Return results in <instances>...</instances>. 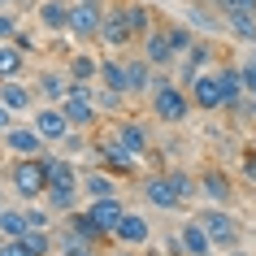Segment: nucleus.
<instances>
[{
  "label": "nucleus",
  "instance_id": "obj_30",
  "mask_svg": "<svg viewBox=\"0 0 256 256\" xmlns=\"http://www.w3.org/2000/svg\"><path fill=\"white\" fill-rule=\"evenodd\" d=\"M126 100H130L126 92H113V87H100V82H96V104H100L104 118H122V113H126Z\"/></svg>",
  "mask_w": 256,
  "mask_h": 256
},
{
  "label": "nucleus",
  "instance_id": "obj_15",
  "mask_svg": "<svg viewBox=\"0 0 256 256\" xmlns=\"http://www.w3.org/2000/svg\"><path fill=\"white\" fill-rule=\"evenodd\" d=\"M82 208H87V217H92L96 226L104 230L108 239H113V230H118V222L126 217V200H122V196H104V200H87Z\"/></svg>",
  "mask_w": 256,
  "mask_h": 256
},
{
  "label": "nucleus",
  "instance_id": "obj_39",
  "mask_svg": "<svg viewBox=\"0 0 256 256\" xmlns=\"http://www.w3.org/2000/svg\"><path fill=\"white\" fill-rule=\"evenodd\" d=\"M222 9H243V14H256V0H222Z\"/></svg>",
  "mask_w": 256,
  "mask_h": 256
},
{
  "label": "nucleus",
  "instance_id": "obj_46",
  "mask_svg": "<svg viewBox=\"0 0 256 256\" xmlns=\"http://www.w3.org/2000/svg\"><path fill=\"white\" fill-rule=\"evenodd\" d=\"M0 161H4V139H0Z\"/></svg>",
  "mask_w": 256,
  "mask_h": 256
},
{
  "label": "nucleus",
  "instance_id": "obj_25",
  "mask_svg": "<svg viewBox=\"0 0 256 256\" xmlns=\"http://www.w3.org/2000/svg\"><path fill=\"white\" fill-rule=\"evenodd\" d=\"M222 18H226V35H234V40L248 44V48L256 44V14H243V9H222Z\"/></svg>",
  "mask_w": 256,
  "mask_h": 256
},
{
  "label": "nucleus",
  "instance_id": "obj_38",
  "mask_svg": "<svg viewBox=\"0 0 256 256\" xmlns=\"http://www.w3.org/2000/svg\"><path fill=\"white\" fill-rule=\"evenodd\" d=\"M239 174H243V178H248V182L256 187V144H252L248 152H243V165H239Z\"/></svg>",
  "mask_w": 256,
  "mask_h": 256
},
{
  "label": "nucleus",
  "instance_id": "obj_48",
  "mask_svg": "<svg viewBox=\"0 0 256 256\" xmlns=\"http://www.w3.org/2000/svg\"><path fill=\"white\" fill-rule=\"evenodd\" d=\"M0 208H4V191H0Z\"/></svg>",
  "mask_w": 256,
  "mask_h": 256
},
{
  "label": "nucleus",
  "instance_id": "obj_49",
  "mask_svg": "<svg viewBox=\"0 0 256 256\" xmlns=\"http://www.w3.org/2000/svg\"><path fill=\"white\" fill-rule=\"evenodd\" d=\"M87 4H104V0H87Z\"/></svg>",
  "mask_w": 256,
  "mask_h": 256
},
{
  "label": "nucleus",
  "instance_id": "obj_13",
  "mask_svg": "<svg viewBox=\"0 0 256 256\" xmlns=\"http://www.w3.org/2000/svg\"><path fill=\"white\" fill-rule=\"evenodd\" d=\"M200 196H204L208 204L230 208V204H234V182H230V174H226V170H217V165L200 170Z\"/></svg>",
  "mask_w": 256,
  "mask_h": 256
},
{
  "label": "nucleus",
  "instance_id": "obj_12",
  "mask_svg": "<svg viewBox=\"0 0 256 256\" xmlns=\"http://www.w3.org/2000/svg\"><path fill=\"white\" fill-rule=\"evenodd\" d=\"M35 92H40L44 104H61V100L74 92V78H70V70H66V66L40 70V74H35Z\"/></svg>",
  "mask_w": 256,
  "mask_h": 256
},
{
  "label": "nucleus",
  "instance_id": "obj_51",
  "mask_svg": "<svg viewBox=\"0 0 256 256\" xmlns=\"http://www.w3.org/2000/svg\"><path fill=\"white\" fill-rule=\"evenodd\" d=\"M0 243H4V234H0Z\"/></svg>",
  "mask_w": 256,
  "mask_h": 256
},
{
  "label": "nucleus",
  "instance_id": "obj_9",
  "mask_svg": "<svg viewBox=\"0 0 256 256\" xmlns=\"http://www.w3.org/2000/svg\"><path fill=\"white\" fill-rule=\"evenodd\" d=\"M156 74H161V70L152 66L144 52H126V96H130V100H135V96H148L152 82H156Z\"/></svg>",
  "mask_w": 256,
  "mask_h": 256
},
{
  "label": "nucleus",
  "instance_id": "obj_3",
  "mask_svg": "<svg viewBox=\"0 0 256 256\" xmlns=\"http://www.w3.org/2000/svg\"><path fill=\"white\" fill-rule=\"evenodd\" d=\"M196 217H200V226L208 230V239L217 243V252H230V248H239V243H243V226L226 213V208H222V204L196 208Z\"/></svg>",
  "mask_w": 256,
  "mask_h": 256
},
{
  "label": "nucleus",
  "instance_id": "obj_28",
  "mask_svg": "<svg viewBox=\"0 0 256 256\" xmlns=\"http://www.w3.org/2000/svg\"><path fill=\"white\" fill-rule=\"evenodd\" d=\"M48 187H78V170H74V156L48 152Z\"/></svg>",
  "mask_w": 256,
  "mask_h": 256
},
{
  "label": "nucleus",
  "instance_id": "obj_34",
  "mask_svg": "<svg viewBox=\"0 0 256 256\" xmlns=\"http://www.w3.org/2000/svg\"><path fill=\"white\" fill-rule=\"evenodd\" d=\"M165 35H170V44H174V52H178V56H182L191 44H196V30H191L187 22H165Z\"/></svg>",
  "mask_w": 256,
  "mask_h": 256
},
{
  "label": "nucleus",
  "instance_id": "obj_37",
  "mask_svg": "<svg viewBox=\"0 0 256 256\" xmlns=\"http://www.w3.org/2000/svg\"><path fill=\"white\" fill-rule=\"evenodd\" d=\"M0 256H35V252L26 248V239H4L0 243Z\"/></svg>",
  "mask_w": 256,
  "mask_h": 256
},
{
  "label": "nucleus",
  "instance_id": "obj_50",
  "mask_svg": "<svg viewBox=\"0 0 256 256\" xmlns=\"http://www.w3.org/2000/svg\"><path fill=\"white\" fill-rule=\"evenodd\" d=\"M144 256H156V252H144Z\"/></svg>",
  "mask_w": 256,
  "mask_h": 256
},
{
  "label": "nucleus",
  "instance_id": "obj_32",
  "mask_svg": "<svg viewBox=\"0 0 256 256\" xmlns=\"http://www.w3.org/2000/svg\"><path fill=\"white\" fill-rule=\"evenodd\" d=\"M22 239H26V248H30L35 256H52V252H56V234H52V230H35V226H30Z\"/></svg>",
  "mask_w": 256,
  "mask_h": 256
},
{
  "label": "nucleus",
  "instance_id": "obj_22",
  "mask_svg": "<svg viewBox=\"0 0 256 256\" xmlns=\"http://www.w3.org/2000/svg\"><path fill=\"white\" fill-rule=\"evenodd\" d=\"M26 66H30L26 48H18L14 40L0 44V82H4V78H26Z\"/></svg>",
  "mask_w": 256,
  "mask_h": 256
},
{
  "label": "nucleus",
  "instance_id": "obj_11",
  "mask_svg": "<svg viewBox=\"0 0 256 256\" xmlns=\"http://www.w3.org/2000/svg\"><path fill=\"white\" fill-rule=\"evenodd\" d=\"M113 243H122V248H148L152 243V222L144 213H135V208H126V217L113 230Z\"/></svg>",
  "mask_w": 256,
  "mask_h": 256
},
{
  "label": "nucleus",
  "instance_id": "obj_52",
  "mask_svg": "<svg viewBox=\"0 0 256 256\" xmlns=\"http://www.w3.org/2000/svg\"><path fill=\"white\" fill-rule=\"evenodd\" d=\"M187 4H191V0H187Z\"/></svg>",
  "mask_w": 256,
  "mask_h": 256
},
{
  "label": "nucleus",
  "instance_id": "obj_41",
  "mask_svg": "<svg viewBox=\"0 0 256 256\" xmlns=\"http://www.w3.org/2000/svg\"><path fill=\"white\" fill-rule=\"evenodd\" d=\"M66 256H100V248H82V252H66Z\"/></svg>",
  "mask_w": 256,
  "mask_h": 256
},
{
  "label": "nucleus",
  "instance_id": "obj_47",
  "mask_svg": "<svg viewBox=\"0 0 256 256\" xmlns=\"http://www.w3.org/2000/svg\"><path fill=\"white\" fill-rule=\"evenodd\" d=\"M248 56H252V61H256V44H252V52H248Z\"/></svg>",
  "mask_w": 256,
  "mask_h": 256
},
{
  "label": "nucleus",
  "instance_id": "obj_45",
  "mask_svg": "<svg viewBox=\"0 0 256 256\" xmlns=\"http://www.w3.org/2000/svg\"><path fill=\"white\" fill-rule=\"evenodd\" d=\"M9 4H14V0H0V9H9Z\"/></svg>",
  "mask_w": 256,
  "mask_h": 256
},
{
  "label": "nucleus",
  "instance_id": "obj_29",
  "mask_svg": "<svg viewBox=\"0 0 256 256\" xmlns=\"http://www.w3.org/2000/svg\"><path fill=\"white\" fill-rule=\"evenodd\" d=\"M66 70H70V78L78 82V87H92L96 78H100V56H92V52H74L66 61Z\"/></svg>",
  "mask_w": 256,
  "mask_h": 256
},
{
  "label": "nucleus",
  "instance_id": "obj_10",
  "mask_svg": "<svg viewBox=\"0 0 256 256\" xmlns=\"http://www.w3.org/2000/svg\"><path fill=\"white\" fill-rule=\"evenodd\" d=\"M0 139H4V152H9V156H44V152H48V144H44V135L35 126H18L14 122Z\"/></svg>",
  "mask_w": 256,
  "mask_h": 256
},
{
  "label": "nucleus",
  "instance_id": "obj_24",
  "mask_svg": "<svg viewBox=\"0 0 256 256\" xmlns=\"http://www.w3.org/2000/svg\"><path fill=\"white\" fill-rule=\"evenodd\" d=\"M44 204H48L56 217H66V213H74V208H82V204H87V196H82V187H48Z\"/></svg>",
  "mask_w": 256,
  "mask_h": 256
},
{
  "label": "nucleus",
  "instance_id": "obj_6",
  "mask_svg": "<svg viewBox=\"0 0 256 256\" xmlns=\"http://www.w3.org/2000/svg\"><path fill=\"white\" fill-rule=\"evenodd\" d=\"M30 126H35V130L44 135V144H48V148H56V144H61L70 130H74L61 104H40L35 113H30Z\"/></svg>",
  "mask_w": 256,
  "mask_h": 256
},
{
  "label": "nucleus",
  "instance_id": "obj_31",
  "mask_svg": "<svg viewBox=\"0 0 256 256\" xmlns=\"http://www.w3.org/2000/svg\"><path fill=\"white\" fill-rule=\"evenodd\" d=\"M165 174H170V182H174V191H178L182 204H191L200 196V174H187V170H165Z\"/></svg>",
  "mask_w": 256,
  "mask_h": 256
},
{
  "label": "nucleus",
  "instance_id": "obj_18",
  "mask_svg": "<svg viewBox=\"0 0 256 256\" xmlns=\"http://www.w3.org/2000/svg\"><path fill=\"white\" fill-rule=\"evenodd\" d=\"M178 243H182V252H187V256H217V243L208 239V230L200 226V217L178 222Z\"/></svg>",
  "mask_w": 256,
  "mask_h": 256
},
{
  "label": "nucleus",
  "instance_id": "obj_44",
  "mask_svg": "<svg viewBox=\"0 0 256 256\" xmlns=\"http://www.w3.org/2000/svg\"><path fill=\"white\" fill-rule=\"evenodd\" d=\"M118 256H139V252H130V248H126V252H118Z\"/></svg>",
  "mask_w": 256,
  "mask_h": 256
},
{
  "label": "nucleus",
  "instance_id": "obj_33",
  "mask_svg": "<svg viewBox=\"0 0 256 256\" xmlns=\"http://www.w3.org/2000/svg\"><path fill=\"white\" fill-rule=\"evenodd\" d=\"M126 18H130V26H135V35H139V40H144V35H148V30L156 26L152 9H148V4H139V0H135V4H126Z\"/></svg>",
  "mask_w": 256,
  "mask_h": 256
},
{
  "label": "nucleus",
  "instance_id": "obj_36",
  "mask_svg": "<svg viewBox=\"0 0 256 256\" xmlns=\"http://www.w3.org/2000/svg\"><path fill=\"white\" fill-rule=\"evenodd\" d=\"M18 30H22L18 14H14V9H0V44H9V40L18 35Z\"/></svg>",
  "mask_w": 256,
  "mask_h": 256
},
{
  "label": "nucleus",
  "instance_id": "obj_17",
  "mask_svg": "<svg viewBox=\"0 0 256 256\" xmlns=\"http://www.w3.org/2000/svg\"><path fill=\"white\" fill-rule=\"evenodd\" d=\"M35 100H40V92H35V82H22V78H4L0 82V104L14 108V113H35Z\"/></svg>",
  "mask_w": 256,
  "mask_h": 256
},
{
  "label": "nucleus",
  "instance_id": "obj_1",
  "mask_svg": "<svg viewBox=\"0 0 256 256\" xmlns=\"http://www.w3.org/2000/svg\"><path fill=\"white\" fill-rule=\"evenodd\" d=\"M4 182L18 204H40L48 196V156H14V165L4 170Z\"/></svg>",
  "mask_w": 256,
  "mask_h": 256
},
{
  "label": "nucleus",
  "instance_id": "obj_4",
  "mask_svg": "<svg viewBox=\"0 0 256 256\" xmlns=\"http://www.w3.org/2000/svg\"><path fill=\"white\" fill-rule=\"evenodd\" d=\"M135 26H130V18H126V4H104V22H100V44H104L108 52H122L126 44H135Z\"/></svg>",
  "mask_w": 256,
  "mask_h": 256
},
{
  "label": "nucleus",
  "instance_id": "obj_21",
  "mask_svg": "<svg viewBox=\"0 0 256 256\" xmlns=\"http://www.w3.org/2000/svg\"><path fill=\"white\" fill-rule=\"evenodd\" d=\"M217 78H222V92H226V108L230 113H243V100H248L243 70L239 66H217Z\"/></svg>",
  "mask_w": 256,
  "mask_h": 256
},
{
  "label": "nucleus",
  "instance_id": "obj_20",
  "mask_svg": "<svg viewBox=\"0 0 256 256\" xmlns=\"http://www.w3.org/2000/svg\"><path fill=\"white\" fill-rule=\"evenodd\" d=\"M213 61H217V48H213L208 40H196L187 52H182V70H178V82L187 87V82L196 78L200 70H213Z\"/></svg>",
  "mask_w": 256,
  "mask_h": 256
},
{
  "label": "nucleus",
  "instance_id": "obj_19",
  "mask_svg": "<svg viewBox=\"0 0 256 256\" xmlns=\"http://www.w3.org/2000/svg\"><path fill=\"white\" fill-rule=\"evenodd\" d=\"M70 9H74V0H40L35 4V22L48 35H66L70 30Z\"/></svg>",
  "mask_w": 256,
  "mask_h": 256
},
{
  "label": "nucleus",
  "instance_id": "obj_26",
  "mask_svg": "<svg viewBox=\"0 0 256 256\" xmlns=\"http://www.w3.org/2000/svg\"><path fill=\"white\" fill-rule=\"evenodd\" d=\"M100 87H113V92H126V56L122 52H104L100 56Z\"/></svg>",
  "mask_w": 256,
  "mask_h": 256
},
{
  "label": "nucleus",
  "instance_id": "obj_8",
  "mask_svg": "<svg viewBox=\"0 0 256 256\" xmlns=\"http://www.w3.org/2000/svg\"><path fill=\"white\" fill-rule=\"evenodd\" d=\"M139 196L152 204V208H182V200H178L174 182H170V174H139Z\"/></svg>",
  "mask_w": 256,
  "mask_h": 256
},
{
  "label": "nucleus",
  "instance_id": "obj_16",
  "mask_svg": "<svg viewBox=\"0 0 256 256\" xmlns=\"http://www.w3.org/2000/svg\"><path fill=\"white\" fill-rule=\"evenodd\" d=\"M113 130H118V139H122V148L130 152V156H148L152 152V139H148V126L144 122H135V118H113Z\"/></svg>",
  "mask_w": 256,
  "mask_h": 256
},
{
  "label": "nucleus",
  "instance_id": "obj_43",
  "mask_svg": "<svg viewBox=\"0 0 256 256\" xmlns=\"http://www.w3.org/2000/svg\"><path fill=\"white\" fill-rule=\"evenodd\" d=\"M204 4H213V9H222V0H204Z\"/></svg>",
  "mask_w": 256,
  "mask_h": 256
},
{
  "label": "nucleus",
  "instance_id": "obj_5",
  "mask_svg": "<svg viewBox=\"0 0 256 256\" xmlns=\"http://www.w3.org/2000/svg\"><path fill=\"white\" fill-rule=\"evenodd\" d=\"M187 96H191V104L200 108V113H217V108H226V92H222L217 66L213 70H200V74L187 82Z\"/></svg>",
  "mask_w": 256,
  "mask_h": 256
},
{
  "label": "nucleus",
  "instance_id": "obj_27",
  "mask_svg": "<svg viewBox=\"0 0 256 256\" xmlns=\"http://www.w3.org/2000/svg\"><path fill=\"white\" fill-rule=\"evenodd\" d=\"M26 230H30L26 204H4V208H0V234H4V239H22Z\"/></svg>",
  "mask_w": 256,
  "mask_h": 256
},
{
  "label": "nucleus",
  "instance_id": "obj_14",
  "mask_svg": "<svg viewBox=\"0 0 256 256\" xmlns=\"http://www.w3.org/2000/svg\"><path fill=\"white\" fill-rule=\"evenodd\" d=\"M139 44H144L139 52L148 56V61H152V66H156V70H170V66H174V61H178L174 44H170V35H165V22H156V26H152V30H148V35H144V40H139Z\"/></svg>",
  "mask_w": 256,
  "mask_h": 256
},
{
  "label": "nucleus",
  "instance_id": "obj_2",
  "mask_svg": "<svg viewBox=\"0 0 256 256\" xmlns=\"http://www.w3.org/2000/svg\"><path fill=\"white\" fill-rule=\"evenodd\" d=\"M148 108H152V118L161 122V126H182V122L191 118V96L182 82H174L170 74H156V82H152V92H148Z\"/></svg>",
  "mask_w": 256,
  "mask_h": 256
},
{
  "label": "nucleus",
  "instance_id": "obj_7",
  "mask_svg": "<svg viewBox=\"0 0 256 256\" xmlns=\"http://www.w3.org/2000/svg\"><path fill=\"white\" fill-rule=\"evenodd\" d=\"M100 22H104V4H87V0H74L70 9V35L78 44L100 40Z\"/></svg>",
  "mask_w": 256,
  "mask_h": 256
},
{
  "label": "nucleus",
  "instance_id": "obj_42",
  "mask_svg": "<svg viewBox=\"0 0 256 256\" xmlns=\"http://www.w3.org/2000/svg\"><path fill=\"white\" fill-rule=\"evenodd\" d=\"M226 256H252V252H248V248H230Z\"/></svg>",
  "mask_w": 256,
  "mask_h": 256
},
{
  "label": "nucleus",
  "instance_id": "obj_35",
  "mask_svg": "<svg viewBox=\"0 0 256 256\" xmlns=\"http://www.w3.org/2000/svg\"><path fill=\"white\" fill-rule=\"evenodd\" d=\"M87 135H92V130H70L52 152H61V156H82V152H87Z\"/></svg>",
  "mask_w": 256,
  "mask_h": 256
},
{
  "label": "nucleus",
  "instance_id": "obj_23",
  "mask_svg": "<svg viewBox=\"0 0 256 256\" xmlns=\"http://www.w3.org/2000/svg\"><path fill=\"white\" fill-rule=\"evenodd\" d=\"M78 187H82V196H87V200H104V196H122L108 170H87V174H78Z\"/></svg>",
  "mask_w": 256,
  "mask_h": 256
},
{
  "label": "nucleus",
  "instance_id": "obj_40",
  "mask_svg": "<svg viewBox=\"0 0 256 256\" xmlns=\"http://www.w3.org/2000/svg\"><path fill=\"white\" fill-rule=\"evenodd\" d=\"M14 122H18V113H14V108H4V104H0V135H4V130H9Z\"/></svg>",
  "mask_w": 256,
  "mask_h": 256
}]
</instances>
